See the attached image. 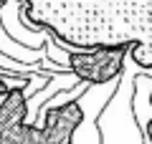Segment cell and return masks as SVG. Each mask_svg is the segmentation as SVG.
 I'll return each instance as SVG.
<instances>
[{
  "mask_svg": "<svg viewBox=\"0 0 152 144\" xmlns=\"http://www.w3.org/2000/svg\"><path fill=\"white\" fill-rule=\"evenodd\" d=\"M26 20L71 48L124 46L152 68V0H20Z\"/></svg>",
  "mask_w": 152,
  "mask_h": 144,
  "instance_id": "1",
  "label": "cell"
},
{
  "mask_svg": "<svg viewBox=\"0 0 152 144\" xmlns=\"http://www.w3.org/2000/svg\"><path fill=\"white\" fill-rule=\"evenodd\" d=\"M86 119L81 99L66 101L61 106H43L41 121H28L26 89L13 86L0 101V144H74L79 127ZM140 129L152 144V116L137 109Z\"/></svg>",
  "mask_w": 152,
  "mask_h": 144,
  "instance_id": "2",
  "label": "cell"
},
{
  "mask_svg": "<svg viewBox=\"0 0 152 144\" xmlns=\"http://www.w3.org/2000/svg\"><path fill=\"white\" fill-rule=\"evenodd\" d=\"M129 48L124 46H96V48H76L66 51L64 61L71 76L86 86H104L122 76Z\"/></svg>",
  "mask_w": 152,
  "mask_h": 144,
  "instance_id": "3",
  "label": "cell"
},
{
  "mask_svg": "<svg viewBox=\"0 0 152 144\" xmlns=\"http://www.w3.org/2000/svg\"><path fill=\"white\" fill-rule=\"evenodd\" d=\"M147 101H150V109H152V91H150V96H147Z\"/></svg>",
  "mask_w": 152,
  "mask_h": 144,
  "instance_id": "4",
  "label": "cell"
}]
</instances>
